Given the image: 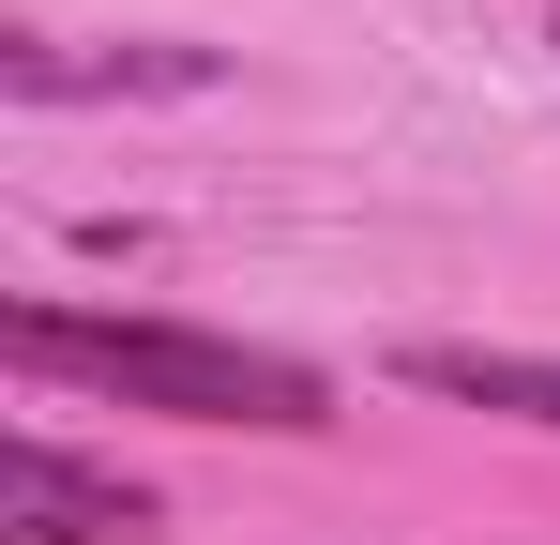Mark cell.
<instances>
[{
	"mask_svg": "<svg viewBox=\"0 0 560 545\" xmlns=\"http://www.w3.org/2000/svg\"><path fill=\"white\" fill-rule=\"evenodd\" d=\"M228 61L212 46H61V31H15L0 46V91L15 106H77V91H212Z\"/></svg>",
	"mask_w": 560,
	"mask_h": 545,
	"instance_id": "obj_3",
	"label": "cell"
},
{
	"mask_svg": "<svg viewBox=\"0 0 560 545\" xmlns=\"http://www.w3.org/2000/svg\"><path fill=\"white\" fill-rule=\"evenodd\" d=\"M0 349H15V379H61V394H106V409H167V425H258V440H318V425H334V379H318L303 349L197 334V318L15 303Z\"/></svg>",
	"mask_w": 560,
	"mask_h": 545,
	"instance_id": "obj_1",
	"label": "cell"
},
{
	"mask_svg": "<svg viewBox=\"0 0 560 545\" xmlns=\"http://www.w3.org/2000/svg\"><path fill=\"white\" fill-rule=\"evenodd\" d=\"M0 531L15 545H137L152 531V485H121V469H92L77 440L15 425V454H0Z\"/></svg>",
	"mask_w": 560,
	"mask_h": 545,
	"instance_id": "obj_2",
	"label": "cell"
},
{
	"mask_svg": "<svg viewBox=\"0 0 560 545\" xmlns=\"http://www.w3.org/2000/svg\"><path fill=\"white\" fill-rule=\"evenodd\" d=\"M409 394H455V409H515V425H560V363L546 349H455V334H424V349H394Z\"/></svg>",
	"mask_w": 560,
	"mask_h": 545,
	"instance_id": "obj_4",
	"label": "cell"
}]
</instances>
